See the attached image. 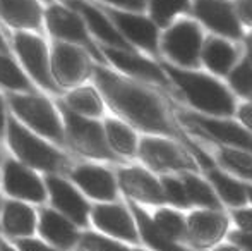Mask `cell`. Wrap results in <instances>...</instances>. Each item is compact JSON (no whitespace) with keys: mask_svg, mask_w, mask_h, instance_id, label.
<instances>
[{"mask_svg":"<svg viewBox=\"0 0 252 251\" xmlns=\"http://www.w3.org/2000/svg\"><path fill=\"white\" fill-rule=\"evenodd\" d=\"M91 79L105 105L120 121L143 134L182 140L184 133L175 126L161 97L150 84L130 79L101 64H94Z\"/></svg>","mask_w":252,"mask_h":251,"instance_id":"6da1fadb","label":"cell"},{"mask_svg":"<svg viewBox=\"0 0 252 251\" xmlns=\"http://www.w3.org/2000/svg\"><path fill=\"white\" fill-rule=\"evenodd\" d=\"M159 64L173 88L197 114L211 117H232L235 114V95L216 76L197 69H182L165 61Z\"/></svg>","mask_w":252,"mask_h":251,"instance_id":"7a4b0ae2","label":"cell"},{"mask_svg":"<svg viewBox=\"0 0 252 251\" xmlns=\"http://www.w3.org/2000/svg\"><path fill=\"white\" fill-rule=\"evenodd\" d=\"M3 136H5V141L12 151L14 158L36 172H43L45 176H65L69 167L72 165L69 164L67 157L59 146H55L50 141H47L45 138L38 136L36 133L23 126L10 112L7 115Z\"/></svg>","mask_w":252,"mask_h":251,"instance_id":"3957f363","label":"cell"},{"mask_svg":"<svg viewBox=\"0 0 252 251\" xmlns=\"http://www.w3.org/2000/svg\"><path fill=\"white\" fill-rule=\"evenodd\" d=\"M7 108L23 126L45 138L55 146H65L62 115L57 104L38 91L31 93H7Z\"/></svg>","mask_w":252,"mask_h":251,"instance_id":"277c9868","label":"cell"},{"mask_svg":"<svg viewBox=\"0 0 252 251\" xmlns=\"http://www.w3.org/2000/svg\"><path fill=\"white\" fill-rule=\"evenodd\" d=\"M57 107L62 115L65 146H70L81 157L93 162H122L106 143L103 122L100 119H90L70 112L67 107L57 102Z\"/></svg>","mask_w":252,"mask_h":251,"instance_id":"5b68a950","label":"cell"},{"mask_svg":"<svg viewBox=\"0 0 252 251\" xmlns=\"http://www.w3.org/2000/svg\"><path fill=\"white\" fill-rule=\"evenodd\" d=\"M136 158H139L143 167H146L153 174L165 176L187 171L199 172V167L186 144L173 138L144 134L143 138H139Z\"/></svg>","mask_w":252,"mask_h":251,"instance_id":"8992f818","label":"cell"},{"mask_svg":"<svg viewBox=\"0 0 252 251\" xmlns=\"http://www.w3.org/2000/svg\"><path fill=\"white\" fill-rule=\"evenodd\" d=\"M202 43L204 35L197 21L177 19L159 35V54L172 66L197 69L201 66Z\"/></svg>","mask_w":252,"mask_h":251,"instance_id":"52a82bcc","label":"cell"},{"mask_svg":"<svg viewBox=\"0 0 252 251\" xmlns=\"http://www.w3.org/2000/svg\"><path fill=\"white\" fill-rule=\"evenodd\" d=\"M43 24L47 33L53 40L65 41V43H72L77 45V47L86 48L91 54V57L96 61V64L106 66V61L103 57L98 43L90 35L81 14L76 12L72 7H69L63 2L48 3V7H45Z\"/></svg>","mask_w":252,"mask_h":251,"instance_id":"ba28073f","label":"cell"},{"mask_svg":"<svg viewBox=\"0 0 252 251\" xmlns=\"http://www.w3.org/2000/svg\"><path fill=\"white\" fill-rule=\"evenodd\" d=\"M12 48L19 59V66L38 88L53 95H62L50 71V47L40 33L16 31L12 35Z\"/></svg>","mask_w":252,"mask_h":251,"instance_id":"9c48e42d","label":"cell"},{"mask_svg":"<svg viewBox=\"0 0 252 251\" xmlns=\"http://www.w3.org/2000/svg\"><path fill=\"white\" fill-rule=\"evenodd\" d=\"M94 64L96 62L86 48L53 40L50 47V71L62 93L88 83L93 76Z\"/></svg>","mask_w":252,"mask_h":251,"instance_id":"30bf717a","label":"cell"},{"mask_svg":"<svg viewBox=\"0 0 252 251\" xmlns=\"http://www.w3.org/2000/svg\"><path fill=\"white\" fill-rule=\"evenodd\" d=\"M100 50L106 61V66L115 69L117 72L139 81V83L150 84V86H158L163 90L173 88L172 81L168 79L158 61L144 57L137 50H120V48L112 47H100Z\"/></svg>","mask_w":252,"mask_h":251,"instance_id":"8fae6325","label":"cell"},{"mask_svg":"<svg viewBox=\"0 0 252 251\" xmlns=\"http://www.w3.org/2000/svg\"><path fill=\"white\" fill-rule=\"evenodd\" d=\"M0 188L10 200L30 205L47 203V186L40 172L26 167L16 158H3L0 171Z\"/></svg>","mask_w":252,"mask_h":251,"instance_id":"7c38bea8","label":"cell"},{"mask_svg":"<svg viewBox=\"0 0 252 251\" xmlns=\"http://www.w3.org/2000/svg\"><path fill=\"white\" fill-rule=\"evenodd\" d=\"M175 117L197 133H202L204 136L215 140V143L240 148V150L252 153V133H249L239 121H232L230 117H211V115L184 110L177 112Z\"/></svg>","mask_w":252,"mask_h":251,"instance_id":"4fadbf2b","label":"cell"},{"mask_svg":"<svg viewBox=\"0 0 252 251\" xmlns=\"http://www.w3.org/2000/svg\"><path fill=\"white\" fill-rule=\"evenodd\" d=\"M115 24L120 36L134 48L150 55H159V28L144 12H129L101 5Z\"/></svg>","mask_w":252,"mask_h":251,"instance_id":"5bb4252c","label":"cell"},{"mask_svg":"<svg viewBox=\"0 0 252 251\" xmlns=\"http://www.w3.org/2000/svg\"><path fill=\"white\" fill-rule=\"evenodd\" d=\"M43 179L47 186V201L53 210L67 217L79 229L88 227L91 212L88 198L62 174H47Z\"/></svg>","mask_w":252,"mask_h":251,"instance_id":"9a60e30c","label":"cell"},{"mask_svg":"<svg viewBox=\"0 0 252 251\" xmlns=\"http://www.w3.org/2000/svg\"><path fill=\"white\" fill-rule=\"evenodd\" d=\"M65 178L76 186L88 200L96 203L119 200V184L115 172L96 162H83L69 167Z\"/></svg>","mask_w":252,"mask_h":251,"instance_id":"2e32d148","label":"cell"},{"mask_svg":"<svg viewBox=\"0 0 252 251\" xmlns=\"http://www.w3.org/2000/svg\"><path fill=\"white\" fill-rule=\"evenodd\" d=\"M90 224L94 231L103 236H108L117 241L139 245V234L134 217L127 203L122 201H106V203L91 205Z\"/></svg>","mask_w":252,"mask_h":251,"instance_id":"e0dca14e","label":"cell"},{"mask_svg":"<svg viewBox=\"0 0 252 251\" xmlns=\"http://www.w3.org/2000/svg\"><path fill=\"white\" fill-rule=\"evenodd\" d=\"M115 178L126 200L141 207H166L159 178L143 165H122L115 172Z\"/></svg>","mask_w":252,"mask_h":251,"instance_id":"ac0fdd59","label":"cell"},{"mask_svg":"<svg viewBox=\"0 0 252 251\" xmlns=\"http://www.w3.org/2000/svg\"><path fill=\"white\" fill-rule=\"evenodd\" d=\"M190 12L196 21L216 36L242 40L244 31L230 0H192Z\"/></svg>","mask_w":252,"mask_h":251,"instance_id":"d6986e66","label":"cell"},{"mask_svg":"<svg viewBox=\"0 0 252 251\" xmlns=\"http://www.w3.org/2000/svg\"><path fill=\"white\" fill-rule=\"evenodd\" d=\"M230 217L223 210L196 208L186 217V241L196 248L215 246L228 234Z\"/></svg>","mask_w":252,"mask_h":251,"instance_id":"ffe728a7","label":"cell"},{"mask_svg":"<svg viewBox=\"0 0 252 251\" xmlns=\"http://www.w3.org/2000/svg\"><path fill=\"white\" fill-rule=\"evenodd\" d=\"M69 7H72L76 12L81 14L88 31L93 36L100 47H112L120 50H134L117 31L115 24L108 17V14L103 10L100 3H94L91 0H62Z\"/></svg>","mask_w":252,"mask_h":251,"instance_id":"44dd1931","label":"cell"},{"mask_svg":"<svg viewBox=\"0 0 252 251\" xmlns=\"http://www.w3.org/2000/svg\"><path fill=\"white\" fill-rule=\"evenodd\" d=\"M36 232L43 241L60 251L76 250L81 239V229L76 224L53 210L52 207H43L38 212Z\"/></svg>","mask_w":252,"mask_h":251,"instance_id":"7402d4cb","label":"cell"},{"mask_svg":"<svg viewBox=\"0 0 252 251\" xmlns=\"http://www.w3.org/2000/svg\"><path fill=\"white\" fill-rule=\"evenodd\" d=\"M38 225V212L33 208V205L24 203L19 200H7L2 201L0 207V234H3L7 239L30 238L36 234Z\"/></svg>","mask_w":252,"mask_h":251,"instance_id":"603a6c76","label":"cell"},{"mask_svg":"<svg viewBox=\"0 0 252 251\" xmlns=\"http://www.w3.org/2000/svg\"><path fill=\"white\" fill-rule=\"evenodd\" d=\"M43 0H0V19L14 31L40 33L45 28Z\"/></svg>","mask_w":252,"mask_h":251,"instance_id":"cb8c5ba5","label":"cell"},{"mask_svg":"<svg viewBox=\"0 0 252 251\" xmlns=\"http://www.w3.org/2000/svg\"><path fill=\"white\" fill-rule=\"evenodd\" d=\"M126 203L129 207L130 214H132L134 222H136L139 241L143 245H146L150 251H192L189 246L182 245V243H175L170 238H166L158 229L151 214H148V210L144 207L129 200H126Z\"/></svg>","mask_w":252,"mask_h":251,"instance_id":"d4e9b609","label":"cell"},{"mask_svg":"<svg viewBox=\"0 0 252 251\" xmlns=\"http://www.w3.org/2000/svg\"><path fill=\"white\" fill-rule=\"evenodd\" d=\"M237 62H239V50L232 43V40L216 35L204 38L201 48V64L209 71V74L226 76Z\"/></svg>","mask_w":252,"mask_h":251,"instance_id":"484cf974","label":"cell"},{"mask_svg":"<svg viewBox=\"0 0 252 251\" xmlns=\"http://www.w3.org/2000/svg\"><path fill=\"white\" fill-rule=\"evenodd\" d=\"M60 104L74 114L90 119H101L105 115L106 108L98 88L90 83H84L81 86L72 88V90L63 91Z\"/></svg>","mask_w":252,"mask_h":251,"instance_id":"4316f807","label":"cell"},{"mask_svg":"<svg viewBox=\"0 0 252 251\" xmlns=\"http://www.w3.org/2000/svg\"><path fill=\"white\" fill-rule=\"evenodd\" d=\"M202 172H204L206 181L213 186V189H215L218 200L221 201V205H226L230 208H239L249 203L247 201L246 186H244L242 181L230 176L228 172L220 169L218 165L206 169Z\"/></svg>","mask_w":252,"mask_h":251,"instance_id":"83f0119b","label":"cell"},{"mask_svg":"<svg viewBox=\"0 0 252 251\" xmlns=\"http://www.w3.org/2000/svg\"><path fill=\"white\" fill-rule=\"evenodd\" d=\"M103 131H105L106 143L110 150L120 158H136L139 136L134 127L127 122L120 121L119 117H105L103 121Z\"/></svg>","mask_w":252,"mask_h":251,"instance_id":"f1b7e54d","label":"cell"},{"mask_svg":"<svg viewBox=\"0 0 252 251\" xmlns=\"http://www.w3.org/2000/svg\"><path fill=\"white\" fill-rule=\"evenodd\" d=\"M180 178L186 189L187 200L190 207L196 208H213V210H223L221 201L218 200L213 186L206 181V178L199 176V172H180L177 174Z\"/></svg>","mask_w":252,"mask_h":251,"instance_id":"f546056e","label":"cell"},{"mask_svg":"<svg viewBox=\"0 0 252 251\" xmlns=\"http://www.w3.org/2000/svg\"><path fill=\"white\" fill-rule=\"evenodd\" d=\"M216 165L235 179L252 184V153L216 143Z\"/></svg>","mask_w":252,"mask_h":251,"instance_id":"4dcf8cb0","label":"cell"},{"mask_svg":"<svg viewBox=\"0 0 252 251\" xmlns=\"http://www.w3.org/2000/svg\"><path fill=\"white\" fill-rule=\"evenodd\" d=\"M0 86L7 93H31L38 91L10 54H0Z\"/></svg>","mask_w":252,"mask_h":251,"instance_id":"1f68e13d","label":"cell"},{"mask_svg":"<svg viewBox=\"0 0 252 251\" xmlns=\"http://www.w3.org/2000/svg\"><path fill=\"white\" fill-rule=\"evenodd\" d=\"M190 0H146L148 16L158 28H168L180 16L190 12Z\"/></svg>","mask_w":252,"mask_h":251,"instance_id":"d6a6232c","label":"cell"},{"mask_svg":"<svg viewBox=\"0 0 252 251\" xmlns=\"http://www.w3.org/2000/svg\"><path fill=\"white\" fill-rule=\"evenodd\" d=\"M158 229L175 243H184L186 234V215L172 207H158V210L151 215Z\"/></svg>","mask_w":252,"mask_h":251,"instance_id":"836d02e7","label":"cell"},{"mask_svg":"<svg viewBox=\"0 0 252 251\" xmlns=\"http://www.w3.org/2000/svg\"><path fill=\"white\" fill-rule=\"evenodd\" d=\"M228 88L232 93L242 97L244 100H252V62L247 57L239 61L228 74Z\"/></svg>","mask_w":252,"mask_h":251,"instance_id":"e575fe53","label":"cell"},{"mask_svg":"<svg viewBox=\"0 0 252 251\" xmlns=\"http://www.w3.org/2000/svg\"><path fill=\"white\" fill-rule=\"evenodd\" d=\"M159 182H161L163 193H165L166 205H170L172 208L177 210H184V208H192L187 200L186 189L180 181V178L177 174H165L159 176Z\"/></svg>","mask_w":252,"mask_h":251,"instance_id":"d590c367","label":"cell"},{"mask_svg":"<svg viewBox=\"0 0 252 251\" xmlns=\"http://www.w3.org/2000/svg\"><path fill=\"white\" fill-rule=\"evenodd\" d=\"M77 246L83 251H132L126 243L103 236L96 231L81 232V239Z\"/></svg>","mask_w":252,"mask_h":251,"instance_id":"8d00e7d4","label":"cell"},{"mask_svg":"<svg viewBox=\"0 0 252 251\" xmlns=\"http://www.w3.org/2000/svg\"><path fill=\"white\" fill-rule=\"evenodd\" d=\"M230 218L237 225V231L252 232V207H239L230 210Z\"/></svg>","mask_w":252,"mask_h":251,"instance_id":"74e56055","label":"cell"},{"mask_svg":"<svg viewBox=\"0 0 252 251\" xmlns=\"http://www.w3.org/2000/svg\"><path fill=\"white\" fill-rule=\"evenodd\" d=\"M12 245L19 251H60V250L50 246L47 241H43L40 236H38V238L36 236H30V238L14 239Z\"/></svg>","mask_w":252,"mask_h":251,"instance_id":"f35d334b","label":"cell"},{"mask_svg":"<svg viewBox=\"0 0 252 251\" xmlns=\"http://www.w3.org/2000/svg\"><path fill=\"white\" fill-rule=\"evenodd\" d=\"M100 5L112 7L119 10H129V12H144L146 10V0H94Z\"/></svg>","mask_w":252,"mask_h":251,"instance_id":"ab89813d","label":"cell"},{"mask_svg":"<svg viewBox=\"0 0 252 251\" xmlns=\"http://www.w3.org/2000/svg\"><path fill=\"white\" fill-rule=\"evenodd\" d=\"M232 3L240 24L252 28V0H233Z\"/></svg>","mask_w":252,"mask_h":251,"instance_id":"60d3db41","label":"cell"},{"mask_svg":"<svg viewBox=\"0 0 252 251\" xmlns=\"http://www.w3.org/2000/svg\"><path fill=\"white\" fill-rule=\"evenodd\" d=\"M228 241L235 245L242 251H252V232H242V231H232L226 234Z\"/></svg>","mask_w":252,"mask_h":251,"instance_id":"b9f144b4","label":"cell"},{"mask_svg":"<svg viewBox=\"0 0 252 251\" xmlns=\"http://www.w3.org/2000/svg\"><path fill=\"white\" fill-rule=\"evenodd\" d=\"M235 115L239 122L252 133V100H244L240 105L235 107Z\"/></svg>","mask_w":252,"mask_h":251,"instance_id":"7bdbcfd3","label":"cell"},{"mask_svg":"<svg viewBox=\"0 0 252 251\" xmlns=\"http://www.w3.org/2000/svg\"><path fill=\"white\" fill-rule=\"evenodd\" d=\"M7 115H9V112H7V102H5V97H3V95H0V138H2V136H3V133H5Z\"/></svg>","mask_w":252,"mask_h":251,"instance_id":"ee69618b","label":"cell"},{"mask_svg":"<svg viewBox=\"0 0 252 251\" xmlns=\"http://www.w3.org/2000/svg\"><path fill=\"white\" fill-rule=\"evenodd\" d=\"M0 251H19V250L12 245L10 239H7L5 236L0 234Z\"/></svg>","mask_w":252,"mask_h":251,"instance_id":"f6af8a7d","label":"cell"},{"mask_svg":"<svg viewBox=\"0 0 252 251\" xmlns=\"http://www.w3.org/2000/svg\"><path fill=\"white\" fill-rule=\"evenodd\" d=\"M211 251H242V250H239L235 245H232V243L228 241V243H221V245L218 243V245L213 246Z\"/></svg>","mask_w":252,"mask_h":251,"instance_id":"bcb514c9","label":"cell"},{"mask_svg":"<svg viewBox=\"0 0 252 251\" xmlns=\"http://www.w3.org/2000/svg\"><path fill=\"white\" fill-rule=\"evenodd\" d=\"M0 54H10L9 41L5 40V36L2 35V31H0Z\"/></svg>","mask_w":252,"mask_h":251,"instance_id":"7dc6e473","label":"cell"},{"mask_svg":"<svg viewBox=\"0 0 252 251\" xmlns=\"http://www.w3.org/2000/svg\"><path fill=\"white\" fill-rule=\"evenodd\" d=\"M244 186H246V193H247V201L252 205V184L251 182H244Z\"/></svg>","mask_w":252,"mask_h":251,"instance_id":"c3c4849f","label":"cell"},{"mask_svg":"<svg viewBox=\"0 0 252 251\" xmlns=\"http://www.w3.org/2000/svg\"><path fill=\"white\" fill-rule=\"evenodd\" d=\"M2 201H3L2 200V188H0V207H2Z\"/></svg>","mask_w":252,"mask_h":251,"instance_id":"681fc988","label":"cell"},{"mask_svg":"<svg viewBox=\"0 0 252 251\" xmlns=\"http://www.w3.org/2000/svg\"><path fill=\"white\" fill-rule=\"evenodd\" d=\"M3 158H2V146H0V162H2Z\"/></svg>","mask_w":252,"mask_h":251,"instance_id":"f907efd6","label":"cell"},{"mask_svg":"<svg viewBox=\"0 0 252 251\" xmlns=\"http://www.w3.org/2000/svg\"><path fill=\"white\" fill-rule=\"evenodd\" d=\"M132 251H148V250H141V248H136V250H132Z\"/></svg>","mask_w":252,"mask_h":251,"instance_id":"816d5d0a","label":"cell"},{"mask_svg":"<svg viewBox=\"0 0 252 251\" xmlns=\"http://www.w3.org/2000/svg\"><path fill=\"white\" fill-rule=\"evenodd\" d=\"M43 2H52V0H43Z\"/></svg>","mask_w":252,"mask_h":251,"instance_id":"f5cc1de1","label":"cell"}]
</instances>
